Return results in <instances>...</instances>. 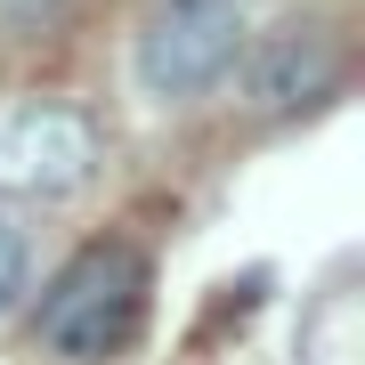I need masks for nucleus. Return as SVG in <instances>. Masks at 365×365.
Returning <instances> with one entry per match:
<instances>
[{
    "mask_svg": "<svg viewBox=\"0 0 365 365\" xmlns=\"http://www.w3.org/2000/svg\"><path fill=\"white\" fill-rule=\"evenodd\" d=\"M235 90L260 122H284L300 106H325L341 90V41L325 25H276L260 41H244L235 57Z\"/></svg>",
    "mask_w": 365,
    "mask_h": 365,
    "instance_id": "4",
    "label": "nucleus"
},
{
    "mask_svg": "<svg viewBox=\"0 0 365 365\" xmlns=\"http://www.w3.org/2000/svg\"><path fill=\"white\" fill-rule=\"evenodd\" d=\"M81 16V0H0V49H41V41H66Z\"/></svg>",
    "mask_w": 365,
    "mask_h": 365,
    "instance_id": "5",
    "label": "nucleus"
},
{
    "mask_svg": "<svg viewBox=\"0 0 365 365\" xmlns=\"http://www.w3.org/2000/svg\"><path fill=\"white\" fill-rule=\"evenodd\" d=\"M220 9H244V0H220Z\"/></svg>",
    "mask_w": 365,
    "mask_h": 365,
    "instance_id": "7",
    "label": "nucleus"
},
{
    "mask_svg": "<svg viewBox=\"0 0 365 365\" xmlns=\"http://www.w3.org/2000/svg\"><path fill=\"white\" fill-rule=\"evenodd\" d=\"M146 325V252L106 235V244H81L66 268L49 276L33 309V333L41 349L73 357V365H98V357H122Z\"/></svg>",
    "mask_w": 365,
    "mask_h": 365,
    "instance_id": "1",
    "label": "nucleus"
},
{
    "mask_svg": "<svg viewBox=\"0 0 365 365\" xmlns=\"http://www.w3.org/2000/svg\"><path fill=\"white\" fill-rule=\"evenodd\" d=\"M244 41H252L244 9H220V0H163V9L138 25L130 73H138V90L155 106H195V98H211L235 73Z\"/></svg>",
    "mask_w": 365,
    "mask_h": 365,
    "instance_id": "2",
    "label": "nucleus"
},
{
    "mask_svg": "<svg viewBox=\"0 0 365 365\" xmlns=\"http://www.w3.org/2000/svg\"><path fill=\"white\" fill-rule=\"evenodd\" d=\"M106 163V130L66 98H16L0 106V195H81Z\"/></svg>",
    "mask_w": 365,
    "mask_h": 365,
    "instance_id": "3",
    "label": "nucleus"
},
{
    "mask_svg": "<svg viewBox=\"0 0 365 365\" xmlns=\"http://www.w3.org/2000/svg\"><path fill=\"white\" fill-rule=\"evenodd\" d=\"M25 268H33V252H25V227L0 211V317L16 309V292H25Z\"/></svg>",
    "mask_w": 365,
    "mask_h": 365,
    "instance_id": "6",
    "label": "nucleus"
}]
</instances>
